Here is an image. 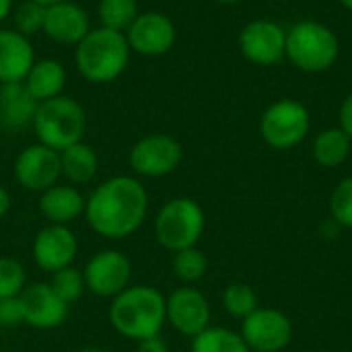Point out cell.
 I'll return each instance as SVG.
<instances>
[{
	"instance_id": "74e56055",
	"label": "cell",
	"mask_w": 352,
	"mask_h": 352,
	"mask_svg": "<svg viewBox=\"0 0 352 352\" xmlns=\"http://www.w3.org/2000/svg\"><path fill=\"white\" fill-rule=\"evenodd\" d=\"M35 2H39V4H43L47 8V6H54V4H60V2H66V0H35Z\"/></svg>"
},
{
	"instance_id": "ffe728a7",
	"label": "cell",
	"mask_w": 352,
	"mask_h": 352,
	"mask_svg": "<svg viewBox=\"0 0 352 352\" xmlns=\"http://www.w3.org/2000/svg\"><path fill=\"white\" fill-rule=\"evenodd\" d=\"M37 101L31 97L23 82L0 85V128L21 132L33 126Z\"/></svg>"
},
{
	"instance_id": "484cf974",
	"label": "cell",
	"mask_w": 352,
	"mask_h": 352,
	"mask_svg": "<svg viewBox=\"0 0 352 352\" xmlns=\"http://www.w3.org/2000/svg\"><path fill=\"white\" fill-rule=\"evenodd\" d=\"M206 270H208V260H206L204 252L198 250L196 245L173 254V274L182 283L194 285L204 278Z\"/></svg>"
},
{
	"instance_id": "60d3db41",
	"label": "cell",
	"mask_w": 352,
	"mask_h": 352,
	"mask_svg": "<svg viewBox=\"0 0 352 352\" xmlns=\"http://www.w3.org/2000/svg\"><path fill=\"white\" fill-rule=\"evenodd\" d=\"M272 2H285V0H272Z\"/></svg>"
},
{
	"instance_id": "7c38bea8",
	"label": "cell",
	"mask_w": 352,
	"mask_h": 352,
	"mask_svg": "<svg viewBox=\"0 0 352 352\" xmlns=\"http://www.w3.org/2000/svg\"><path fill=\"white\" fill-rule=\"evenodd\" d=\"M14 179L27 192H45L62 177L60 153L37 142L23 148L14 159Z\"/></svg>"
},
{
	"instance_id": "603a6c76",
	"label": "cell",
	"mask_w": 352,
	"mask_h": 352,
	"mask_svg": "<svg viewBox=\"0 0 352 352\" xmlns=\"http://www.w3.org/2000/svg\"><path fill=\"white\" fill-rule=\"evenodd\" d=\"M311 155L320 167H326V169L340 167L352 155V138L340 126L326 128L314 138Z\"/></svg>"
},
{
	"instance_id": "44dd1931",
	"label": "cell",
	"mask_w": 352,
	"mask_h": 352,
	"mask_svg": "<svg viewBox=\"0 0 352 352\" xmlns=\"http://www.w3.org/2000/svg\"><path fill=\"white\" fill-rule=\"evenodd\" d=\"M66 78L68 74L62 62L54 58H41V60H35L23 85L27 87L31 97L37 103H41L47 99L60 97L66 87Z\"/></svg>"
},
{
	"instance_id": "9c48e42d",
	"label": "cell",
	"mask_w": 352,
	"mask_h": 352,
	"mask_svg": "<svg viewBox=\"0 0 352 352\" xmlns=\"http://www.w3.org/2000/svg\"><path fill=\"white\" fill-rule=\"evenodd\" d=\"M241 322L239 334L252 352H280L293 340V324L278 309L258 307Z\"/></svg>"
},
{
	"instance_id": "836d02e7",
	"label": "cell",
	"mask_w": 352,
	"mask_h": 352,
	"mask_svg": "<svg viewBox=\"0 0 352 352\" xmlns=\"http://www.w3.org/2000/svg\"><path fill=\"white\" fill-rule=\"evenodd\" d=\"M134 352H171L169 346L165 344V340H161L159 336L157 338H148V340H142L138 342L136 351Z\"/></svg>"
},
{
	"instance_id": "8fae6325",
	"label": "cell",
	"mask_w": 352,
	"mask_h": 352,
	"mask_svg": "<svg viewBox=\"0 0 352 352\" xmlns=\"http://www.w3.org/2000/svg\"><path fill=\"white\" fill-rule=\"evenodd\" d=\"M239 52L258 66H274L285 60L287 29L268 19L250 21L237 37Z\"/></svg>"
},
{
	"instance_id": "d6986e66",
	"label": "cell",
	"mask_w": 352,
	"mask_h": 352,
	"mask_svg": "<svg viewBox=\"0 0 352 352\" xmlns=\"http://www.w3.org/2000/svg\"><path fill=\"white\" fill-rule=\"evenodd\" d=\"M87 198L78 192L76 186L70 184H56L41 192L39 210L50 225H70L78 217L85 214Z\"/></svg>"
},
{
	"instance_id": "5bb4252c",
	"label": "cell",
	"mask_w": 352,
	"mask_h": 352,
	"mask_svg": "<svg viewBox=\"0 0 352 352\" xmlns=\"http://www.w3.org/2000/svg\"><path fill=\"white\" fill-rule=\"evenodd\" d=\"M167 322L188 338L198 336L210 326V303L194 287H179L165 299Z\"/></svg>"
},
{
	"instance_id": "7402d4cb",
	"label": "cell",
	"mask_w": 352,
	"mask_h": 352,
	"mask_svg": "<svg viewBox=\"0 0 352 352\" xmlns=\"http://www.w3.org/2000/svg\"><path fill=\"white\" fill-rule=\"evenodd\" d=\"M60 167L70 186H85L95 179L99 171V157L93 146L80 140L60 153Z\"/></svg>"
},
{
	"instance_id": "f1b7e54d",
	"label": "cell",
	"mask_w": 352,
	"mask_h": 352,
	"mask_svg": "<svg viewBox=\"0 0 352 352\" xmlns=\"http://www.w3.org/2000/svg\"><path fill=\"white\" fill-rule=\"evenodd\" d=\"M12 21H14V31H19L25 37L37 35L43 31L45 23V6L35 2V0H23L12 8Z\"/></svg>"
},
{
	"instance_id": "4fadbf2b",
	"label": "cell",
	"mask_w": 352,
	"mask_h": 352,
	"mask_svg": "<svg viewBox=\"0 0 352 352\" xmlns=\"http://www.w3.org/2000/svg\"><path fill=\"white\" fill-rule=\"evenodd\" d=\"M124 35L132 52L146 58H157L173 47L177 39V29L167 14L159 10H146L138 12Z\"/></svg>"
},
{
	"instance_id": "52a82bcc",
	"label": "cell",
	"mask_w": 352,
	"mask_h": 352,
	"mask_svg": "<svg viewBox=\"0 0 352 352\" xmlns=\"http://www.w3.org/2000/svg\"><path fill=\"white\" fill-rule=\"evenodd\" d=\"M309 128H311L309 109L295 99L274 101L264 109L260 120L262 140L276 151H289L299 146L307 138Z\"/></svg>"
},
{
	"instance_id": "83f0119b",
	"label": "cell",
	"mask_w": 352,
	"mask_h": 352,
	"mask_svg": "<svg viewBox=\"0 0 352 352\" xmlns=\"http://www.w3.org/2000/svg\"><path fill=\"white\" fill-rule=\"evenodd\" d=\"M50 287L54 289V293L68 305L76 303L82 293L87 291V285H85V276H82V270L74 268V266H68V268H62L54 274H50Z\"/></svg>"
},
{
	"instance_id": "ba28073f",
	"label": "cell",
	"mask_w": 352,
	"mask_h": 352,
	"mask_svg": "<svg viewBox=\"0 0 352 352\" xmlns=\"http://www.w3.org/2000/svg\"><path fill=\"white\" fill-rule=\"evenodd\" d=\"M184 159V148L169 134H148L130 148V167L140 177H165L173 173Z\"/></svg>"
},
{
	"instance_id": "30bf717a",
	"label": "cell",
	"mask_w": 352,
	"mask_h": 352,
	"mask_svg": "<svg viewBox=\"0 0 352 352\" xmlns=\"http://www.w3.org/2000/svg\"><path fill=\"white\" fill-rule=\"evenodd\" d=\"M82 276L87 291L103 299H113L130 287L132 262L118 250H103L87 262Z\"/></svg>"
},
{
	"instance_id": "8d00e7d4",
	"label": "cell",
	"mask_w": 352,
	"mask_h": 352,
	"mask_svg": "<svg viewBox=\"0 0 352 352\" xmlns=\"http://www.w3.org/2000/svg\"><path fill=\"white\" fill-rule=\"evenodd\" d=\"M78 352H105L101 346H95V344H89V346H82Z\"/></svg>"
},
{
	"instance_id": "d6a6232c",
	"label": "cell",
	"mask_w": 352,
	"mask_h": 352,
	"mask_svg": "<svg viewBox=\"0 0 352 352\" xmlns=\"http://www.w3.org/2000/svg\"><path fill=\"white\" fill-rule=\"evenodd\" d=\"M338 122H340V128L352 138V91L346 95V99H344L342 105H340Z\"/></svg>"
},
{
	"instance_id": "1f68e13d",
	"label": "cell",
	"mask_w": 352,
	"mask_h": 352,
	"mask_svg": "<svg viewBox=\"0 0 352 352\" xmlns=\"http://www.w3.org/2000/svg\"><path fill=\"white\" fill-rule=\"evenodd\" d=\"M23 324V314L19 305V297L0 299V328H16Z\"/></svg>"
},
{
	"instance_id": "ab89813d",
	"label": "cell",
	"mask_w": 352,
	"mask_h": 352,
	"mask_svg": "<svg viewBox=\"0 0 352 352\" xmlns=\"http://www.w3.org/2000/svg\"><path fill=\"white\" fill-rule=\"evenodd\" d=\"M340 2H342V6H344V8L352 10V0H340Z\"/></svg>"
},
{
	"instance_id": "8992f818",
	"label": "cell",
	"mask_w": 352,
	"mask_h": 352,
	"mask_svg": "<svg viewBox=\"0 0 352 352\" xmlns=\"http://www.w3.org/2000/svg\"><path fill=\"white\" fill-rule=\"evenodd\" d=\"M206 217L202 206L192 198H173L155 219V237L161 248L175 254L198 245L204 233Z\"/></svg>"
},
{
	"instance_id": "e575fe53",
	"label": "cell",
	"mask_w": 352,
	"mask_h": 352,
	"mask_svg": "<svg viewBox=\"0 0 352 352\" xmlns=\"http://www.w3.org/2000/svg\"><path fill=\"white\" fill-rule=\"evenodd\" d=\"M8 210H10V194L6 192V188L0 186V219H4Z\"/></svg>"
},
{
	"instance_id": "e0dca14e",
	"label": "cell",
	"mask_w": 352,
	"mask_h": 352,
	"mask_svg": "<svg viewBox=\"0 0 352 352\" xmlns=\"http://www.w3.org/2000/svg\"><path fill=\"white\" fill-rule=\"evenodd\" d=\"M89 31H91V21L80 4L66 0L45 8L43 33L52 41L76 45Z\"/></svg>"
},
{
	"instance_id": "f546056e",
	"label": "cell",
	"mask_w": 352,
	"mask_h": 352,
	"mask_svg": "<svg viewBox=\"0 0 352 352\" xmlns=\"http://www.w3.org/2000/svg\"><path fill=\"white\" fill-rule=\"evenodd\" d=\"M27 287V272L14 258H0V299H14Z\"/></svg>"
},
{
	"instance_id": "4316f807",
	"label": "cell",
	"mask_w": 352,
	"mask_h": 352,
	"mask_svg": "<svg viewBox=\"0 0 352 352\" xmlns=\"http://www.w3.org/2000/svg\"><path fill=\"white\" fill-rule=\"evenodd\" d=\"M223 307L227 309L229 316H233L237 320H245L260 305H258V295H256V291L250 285H245V283H231L223 291Z\"/></svg>"
},
{
	"instance_id": "7a4b0ae2",
	"label": "cell",
	"mask_w": 352,
	"mask_h": 352,
	"mask_svg": "<svg viewBox=\"0 0 352 352\" xmlns=\"http://www.w3.org/2000/svg\"><path fill=\"white\" fill-rule=\"evenodd\" d=\"M165 322V297L155 287L134 285L111 299L109 324L128 340L142 342L157 338Z\"/></svg>"
},
{
	"instance_id": "277c9868",
	"label": "cell",
	"mask_w": 352,
	"mask_h": 352,
	"mask_svg": "<svg viewBox=\"0 0 352 352\" xmlns=\"http://www.w3.org/2000/svg\"><path fill=\"white\" fill-rule=\"evenodd\" d=\"M338 56V35L320 21H299L287 31L285 58L303 72H326L336 64Z\"/></svg>"
},
{
	"instance_id": "d590c367",
	"label": "cell",
	"mask_w": 352,
	"mask_h": 352,
	"mask_svg": "<svg viewBox=\"0 0 352 352\" xmlns=\"http://www.w3.org/2000/svg\"><path fill=\"white\" fill-rule=\"evenodd\" d=\"M12 12V0H0V23Z\"/></svg>"
},
{
	"instance_id": "9a60e30c",
	"label": "cell",
	"mask_w": 352,
	"mask_h": 352,
	"mask_svg": "<svg viewBox=\"0 0 352 352\" xmlns=\"http://www.w3.org/2000/svg\"><path fill=\"white\" fill-rule=\"evenodd\" d=\"M23 324L37 330H54L68 318V303H64L47 283H33L19 295Z\"/></svg>"
},
{
	"instance_id": "3957f363",
	"label": "cell",
	"mask_w": 352,
	"mask_h": 352,
	"mask_svg": "<svg viewBox=\"0 0 352 352\" xmlns=\"http://www.w3.org/2000/svg\"><path fill=\"white\" fill-rule=\"evenodd\" d=\"M130 54L132 50L124 33L99 25L74 45V64L85 80L107 85L128 68Z\"/></svg>"
},
{
	"instance_id": "d4e9b609",
	"label": "cell",
	"mask_w": 352,
	"mask_h": 352,
	"mask_svg": "<svg viewBox=\"0 0 352 352\" xmlns=\"http://www.w3.org/2000/svg\"><path fill=\"white\" fill-rule=\"evenodd\" d=\"M99 21L101 27L126 33V29L138 16L136 0H99Z\"/></svg>"
},
{
	"instance_id": "2e32d148",
	"label": "cell",
	"mask_w": 352,
	"mask_h": 352,
	"mask_svg": "<svg viewBox=\"0 0 352 352\" xmlns=\"http://www.w3.org/2000/svg\"><path fill=\"white\" fill-rule=\"evenodd\" d=\"M76 254H78L76 235L66 225L47 223L33 239V260L47 274L72 266Z\"/></svg>"
},
{
	"instance_id": "6da1fadb",
	"label": "cell",
	"mask_w": 352,
	"mask_h": 352,
	"mask_svg": "<svg viewBox=\"0 0 352 352\" xmlns=\"http://www.w3.org/2000/svg\"><path fill=\"white\" fill-rule=\"evenodd\" d=\"M148 214V192L132 175L101 182L87 198L85 219L105 239H126L136 233Z\"/></svg>"
},
{
	"instance_id": "5b68a950",
	"label": "cell",
	"mask_w": 352,
	"mask_h": 352,
	"mask_svg": "<svg viewBox=\"0 0 352 352\" xmlns=\"http://www.w3.org/2000/svg\"><path fill=\"white\" fill-rule=\"evenodd\" d=\"M33 130L41 144L62 153L82 140L87 132L85 107L66 95L41 101L33 118Z\"/></svg>"
},
{
	"instance_id": "f35d334b",
	"label": "cell",
	"mask_w": 352,
	"mask_h": 352,
	"mask_svg": "<svg viewBox=\"0 0 352 352\" xmlns=\"http://www.w3.org/2000/svg\"><path fill=\"white\" fill-rule=\"evenodd\" d=\"M219 4H225V6H233V4H239L241 0H217Z\"/></svg>"
},
{
	"instance_id": "cb8c5ba5",
	"label": "cell",
	"mask_w": 352,
	"mask_h": 352,
	"mask_svg": "<svg viewBox=\"0 0 352 352\" xmlns=\"http://www.w3.org/2000/svg\"><path fill=\"white\" fill-rule=\"evenodd\" d=\"M190 352H252L241 334L221 326H208L204 332L192 338Z\"/></svg>"
},
{
	"instance_id": "4dcf8cb0",
	"label": "cell",
	"mask_w": 352,
	"mask_h": 352,
	"mask_svg": "<svg viewBox=\"0 0 352 352\" xmlns=\"http://www.w3.org/2000/svg\"><path fill=\"white\" fill-rule=\"evenodd\" d=\"M330 214L340 227L352 229V177H344L334 186L330 196Z\"/></svg>"
},
{
	"instance_id": "ac0fdd59",
	"label": "cell",
	"mask_w": 352,
	"mask_h": 352,
	"mask_svg": "<svg viewBox=\"0 0 352 352\" xmlns=\"http://www.w3.org/2000/svg\"><path fill=\"white\" fill-rule=\"evenodd\" d=\"M35 64V50L29 37L14 29H0V85L23 82Z\"/></svg>"
}]
</instances>
